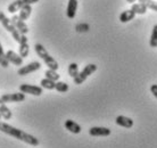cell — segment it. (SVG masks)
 <instances>
[{
    "label": "cell",
    "mask_w": 157,
    "mask_h": 148,
    "mask_svg": "<svg viewBox=\"0 0 157 148\" xmlns=\"http://www.w3.org/2000/svg\"><path fill=\"white\" fill-rule=\"evenodd\" d=\"M0 131L1 132L6 133L8 136H12L16 139H18L21 141H24L26 144L31 145V146H38L39 145V140L38 138H36L32 134H29L25 131L21 130V129H17L13 125L8 124V123H5V122H0Z\"/></svg>",
    "instance_id": "obj_1"
},
{
    "label": "cell",
    "mask_w": 157,
    "mask_h": 148,
    "mask_svg": "<svg viewBox=\"0 0 157 148\" xmlns=\"http://www.w3.org/2000/svg\"><path fill=\"white\" fill-rule=\"evenodd\" d=\"M34 50H36V55L42 59L43 62H44V64H46L50 70H55V71L58 70V67H59L58 63L56 62V59L54 58V57H51L50 55H49V53L47 51V49L43 47L41 43H36Z\"/></svg>",
    "instance_id": "obj_2"
},
{
    "label": "cell",
    "mask_w": 157,
    "mask_h": 148,
    "mask_svg": "<svg viewBox=\"0 0 157 148\" xmlns=\"http://www.w3.org/2000/svg\"><path fill=\"white\" fill-rule=\"evenodd\" d=\"M0 23L2 24V26H4L5 29H6V30H7V31L13 35V38H14V40H15L16 42L20 43L22 34H21L20 32H18V30L13 25L12 20H9V18H8L7 16L5 15L1 10H0Z\"/></svg>",
    "instance_id": "obj_3"
},
{
    "label": "cell",
    "mask_w": 157,
    "mask_h": 148,
    "mask_svg": "<svg viewBox=\"0 0 157 148\" xmlns=\"http://www.w3.org/2000/svg\"><path fill=\"white\" fill-rule=\"evenodd\" d=\"M96 71H97V65L96 64H88V65H86L84 68L78 74V76H75L73 79L74 83L75 84H81V83H83L88 79V76H90L91 74H94Z\"/></svg>",
    "instance_id": "obj_4"
},
{
    "label": "cell",
    "mask_w": 157,
    "mask_h": 148,
    "mask_svg": "<svg viewBox=\"0 0 157 148\" xmlns=\"http://www.w3.org/2000/svg\"><path fill=\"white\" fill-rule=\"evenodd\" d=\"M20 91L21 92H24V94L32 95V96H41L43 91V88L42 87L28 84V83H23V84L20 86Z\"/></svg>",
    "instance_id": "obj_5"
},
{
    "label": "cell",
    "mask_w": 157,
    "mask_h": 148,
    "mask_svg": "<svg viewBox=\"0 0 157 148\" xmlns=\"http://www.w3.org/2000/svg\"><path fill=\"white\" fill-rule=\"evenodd\" d=\"M40 67H41V64L39 62H31L28 65L21 67L20 70L17 71V74L21 75V76H24V75H28V74L33 73V72L40 70Z\"/></svg>",
    "instance_id": "obj_6"
},
{
    "label": "cell",
    "mask_w": 157,
    "mask_h": 148,
    "mask_svg": "<svg viewBox=\"0 0 157 148\" xmlns=\"http://www.w3.org/2000/svg\"><path fill=\"white\" fill-rule=\"evenodd\" d=\"M1 99L7 103H21L25 100V94L24 92H15V94H5L1 96Z\"/></svg>",
    "instance_id": "obj_7"
},
{
    "label": "cell",
    "mask_w": 157,
    "mask_h": 148,
    "mask_svg": "<svg viewBox=\"0 0 157 148\" xmlns=\"http://www.w3.org/2000/svg\"><path fill=\"white\" fill-rule=\"evenodd\" d=\"M10 20H12L13 25L18 30V32H20L21 34H26L29 32V27H28V25H26V23H25V21L21 20L20 16L14 15Z\"/></svg>",
    "instance_id": "obj_8"
},
{
    "label": "cell",
    "mask_w": 157,
    "mask_h": 148,
    "mask_svg": "<svg viewBox=\"0 0 157 148\" xmlns=\"http://www.w3.org/2000/svg\"><path fill=\"white\" fill-rule=\"evenodd\" d=\"M89 134L92 137H107L110 134V129L104 127H92L89 129Z\"/></svg>",
    "instance_id": "obj_9"
},
{
    "label": "cell",
    "mask_w": 157,
    "mask_h": 148,
    "mask_svg": "<svg viewBox=\"0 0 157 148\" xmlns=\"http://www.w3.org/2000/svg\"><path fill=\"white\" fill-rule=\"evenodd\" d=\"M6 56H7V59L9 60V63H12L16 66L23 65V57L20 54L17 55L14 50H8L6 53Z\"/></svg>",
    "instance_id": "obj_10"
},
{
    "label": "cell",
    "mask_w": 157,
    "mask_h": 148,
    "mask_svg": "<svg viewBox=\"0 0 157 148\" xmlns=\"http://www.w3.org/2000/svg\"><path fill=\"white\" fill-rule=\"evenodd\" d=\"M29 51H30V47H29L26 34H22L20 41V55L23 58H25L29 56Z\"/></svg>",
    "instance_id": "obj_11"
},
{
    "label": "cell",
    "mask_w": 157,
    "mask_h": 148,
    "mask_svg": "<svg viewBox=\"0 0 157 148\" xmlns=\"http://www.w3.org/2000/svg\"><path fill=\"white\" fill-rule=\"evenodd\" d=\"M76 9H78V0H68L66 8V16L70 20H73L75 17Z\"/></svg>",
    "instance_id": "obj_12"
},
{
    "label": "cell",
    "mask_w": 157,
    "mask_h": 148,
    "mask_svg": "<svg viewBox=\"0 0 157 148\" xmlns=\"http://www.w3.org/2000/svg\"><path fill=\"white\" fill-rule=\"evenodd\" d=\"M116 124L120 125V127H123V128H126V129H131L133 127V120L132 119H130V117H126L124 115H118L116 117Z\"/></svg>",
    "instance_id": "obj_13"
},
{
    "label": "cell",
    "mask_w": 157,
    "mask_h": 148,
    "mask_svg": "<svg viewBox=\"0 0 157 148\" xmlns=\"http://www.w3.org/2000/svg\"><path fill=\"white\" fill-rule=\"evenodd\" d=\"M65 129H67L70 132L74 133V134H78L81 132V125L78 124L76 122L72 121V120H66L65 121Z\"/></svg>",
    "instance_id": "obj_14"
},
{
    "label": "cell",
    "mask_w": 157,
    "mask_h": 148,
    "mask_svg": "<svg viewBox=\"0 0 157 148\" xmlns=\"http://www.w3.org/2000/svg\"><path fill=\"white\" fill-rule=\"evenodd\" d=\"M136 13L132 10V9H129V10H124V12L121 13L120 15V22L121 23H128L130 21H132L136 17Z\"/></svg>",
    "instance_id": "obj_15"
},
{
    "label": "cell",
    "mask_w": 157,
    "mask_h": 148,
    "mask_svg": "<svg viewBox=\"0 0 157 148\" xmlns=\"http://www.w3.org/2000/svg\"><path fill=\"white\" fill-rule=\"evenodd\" d=\"M0 114H1V116L4 117L5 120H10L13 116L12 111L6 106V103L1 98H0Z\"/></svg>",
    "instance_id": "obj_16"
},
{
    "label": "cell",
    "mask_w": 157,
    "mask_h": 148,
    "mask_svg": "<svg viewBox=\"0 0 157 148\" xmlns=\"http://www.w3.org/2000/svg\"><path fill=\"white\" fill-rule=\"evenodd\" d=\"M31 13H32V7L31 5H25L23 7L21 8L20 10V18L22 21H26L29 20V17L31 16Z\"/></svg>",
    "instance_id": "obj_17"
},
{
    "label": "cell",
    "mask_w": 157,
    "mask_h": 148,
    "mask_svg": "<svg viewBox=\"0 0 157 148\" xmlns=\"http://www.w3.org/2000/svg\"><path fill=\"white\" fill-rule=\"evenodd\" d=\"M131 9H132L136 14H138V15H144V14H146V13H147V9H148V7H147L145 4H142V2H138V4L132 5Z\"/></svg>",
    "instance_id": "obj_18"
},
{
    "label": "cell",
    "mask_w": 157,
    "mask_h": 148,
    "mask_svg": "<svg viewBox=\"0 0 157 148\" xmlns=\"http://www.w3.org/2000/svg\"><path fill=\"white\" fill-rule=\"evenodd\" d=\"M25 6L23 4V1L22 0H15V1H13L12 4L8 6V12L12 13V14H15L17 10H21V8Z\"/></svg>",
    "instance_id": "obj_19"
},
{
    "label": "cell",
    "mask_w": 157,
    "mask_h": 148,
    "mask_svg": "<svg viewBox=\"0 0 157 148\" xmlns=\"http://www.w3.org/2000/svg\"><path fill=\"white\" fill-rule=\"evenodd\" d=\"M40 84H41V87H42L43 89H47V90H52L56 88V82L52 81V80H49L47 78L42 79L41 82H40Z\"/></svg>",
    "instance_id": "obj_20"
},
{
    "label": "cell",
    "mask_w": 157,
    "mask_h": 148,
    "mask_svg": "<svg viewBox=\"0 0 157 148\" xmlns=\"http://www.w3.org/2000/svg\"><path fill=\"white\" fill-rule=\"evenodd\" d=\"M0 65L4 68H7L9 66V60L7 59V56H6V53L4 51V48L1 46V42H0Z\"/></svg>",
    "instance_id": "obj_21"
},
{
    "label": "cell",
    "mask_w": 157,
    "mask_h": 148,
    "mask_svg": "<svg viewBox=\"0 0 157 148\" xmlns=\"http://www.w3.org/2000/svg\"><path fill=\"white\" fill-rule=\"evenodd\" d=\"M149 46L151 48H157V24L153 27V32L149 39Z\"/></svg>",
    "instance_id": "obj_22"
},
{
    "label": "cell",
    "mask_w": 157,
    "mask_h": 148,
    "mask_svg": "<svg viewBox=\"0 0 157 148\" xmlns=\"http://www.w3.org/2000/svg\"><path fill=\"white\" fill-rule=\"evenodd\" d=\"M44 75H46V78L47 79H49V80H52V81H55V82H57L59 80V74L57 73V71H55V70H47L46 72H44Z\"/></svg>",
    "instance_id": "obj_23"
},
{
    "label": "cell",
    "mask_w": 157,
    "mask_h": 148,
    "mask_svg": "<svg viewBox=\"0 0 157 148\" xmlns=\"http://www.w3.org/2000/svg\"><path fill=\"white\" fill-rule=\"evenodd\" d=\"M78 73H80V72H78V64H76V63H71V64L68 65V74H70V76L74 79L75 76H78Z\"/></svg>",
    "instance_id": "obj_24"
},
{
    "label": "cell",
    "mask_w": 157,
    "mask_h": 148,
    "mask_svg": "<svg viewBox=\"0 0 157 148\" xmlns=\"http://www.w3.org/2000/svg\"><path fill=\"white\" fill-rule=\"evenodd\" d=\"M58 92H67L68 89H70V87L67 83L65 82H62V81H57L56 82V88H55Z\"/></svg>",
    "instance_id": "obj_25"
},
{
    "label": "cell",
    "mask_w": 157,
    "mask_h": 148,
    "mask_svg": "<svg viewBox=\"0 0 157 148\" xmlns=\"http://www.w3.org/2000/svg\"><path fill=\"white\" fill-rule=\"evenodd\" d=\"M146 6L149 8V9L154 10V12H157V2L156 1H154V0H149V1L146 4Z\"/></svg>",
    "instance_id": "obj_26"
},
{
    "label": "cell",
    "mask_w": 157,
    "mask_h": 148,
    "mask_svg": "<svg viewBox=\"0 0 157 148\" xmlns=\"http://www.w3.org/2000/svg\"><path fill=\"white\" fill-rule=\"evenodd\" d=\"M150 92H151L154 97L157 99V84H151V86H150Z\"/></svg>",
    "instance_id": "obj_27"
},
{
    "label": "cell",
    "mask_w": 157,
    "mask_h": 148,
    "mask_svg": "<svg viewBox=\"0 0 157 148\" xmlns=\"http://www.w3.org/2000/svg\"><path fill=\"white\" fill-rule=\"evenodd\" d=\"M24 5H32V4H36L39 0H22Z\"/></svg>",
    "instance_id": "obj_28"
},
{
    "label": "cell",
    "mask_w": 157,
    "mask_h": 148,
    "mask_svg": "<svg viewBox=\"0 0 157 148\" xmlns=\"http://www.w3.org/2000/svg\"><path fill=\"white\" fill-rule=\"evenodd\" d=\"M134 1H137V0H126V2H129V4H133Z\"/></svg>",
    "instance_id": "obj_29"
},
{
    "label": "cell",
    "mask_w": 157,
    "mask_h": 148,
    "mask_svg": "<svg viewBox=\"0 0 157 148\" xmlns=\"http://www.w3.org/2000/svg\"><path fill=\"white\" fill-rule=\"evenodd\" d=\"M1 117H2V116H1V114H0V119H1Z\"/></svg>",
    "instance_id": "obj_30"
}]
</instances>
